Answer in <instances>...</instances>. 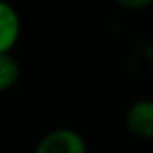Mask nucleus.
Listing matches in <instances>:
<instances>
[{
	"instance_id": "1",
	"label": "nucleus",
	"mask_w": 153,
	"mask_h": 153,
	"mask_svg": "<svg viewBox=\"0 0 153 153\" xmlns=\"http://www.w3.org/2000/svg\"><path fill=\"white\" fill-rule=\"evenodd\" d=\"M34 153H88V147L78 130L55 128L38 140Z\"/></svg>"
},
{
	"instance_id": "2",
	"label": "nucleus",
	"mask_w": 153,
	"mask_h": 153,
	"mask_svg": "<svg viewBox=\"0 0 153 153\" xmlns=\"http://www.w3.org/2000/svg\"><path fill=\"white\" fill-rule=\"evenodd\" d=\"M126 128L130 134L143 140L153 138V101L136 99L126 111Z\"/></svg>"
},
{
	"instance_id": "3",
	"label": "nucleus",
	"mask_w": 153,
	"mask_h": 153,
	"mask_svg": "<svg viewBox=\"0 0 153 153\" xmlns=\"http://www.w3.org/2000/svg\"><path fill=\"white\" fill-rule=\"evenodd\" d=\"M21 36V17L17 9L0 0V53H13Z\"/></svg>"
},
{
	"instance_id": "4",
	"label": "nucleus",
	"mask_w": 153,
	"mask_h": 153,
	"mask_svg": "<svg viewBox=\"0 0 153 153\" xmlns=\"http://www.w3.org/2000/svg\"><path fill=\"white\" fill-rule=\"evenodd\" d=\"M21 78V65L13 53H0V92L13 88Z\"/></svg>"
},
{
	"instance_id": "5",
	"label": "nucleus",
	"mask_w": 153,
	"mask_h": 153,
	"mask_svg": "<svg viewBox=\"0 0 153 153\" xmlns=\"http://www.w3.org/2000/svg\"><path fill=\"white\" fill-rule=\"evenodd\" d=\"M153 0H115V4L122 7V9H128V11H143V9H149Z\"/></svg>"
}]
</instances>
